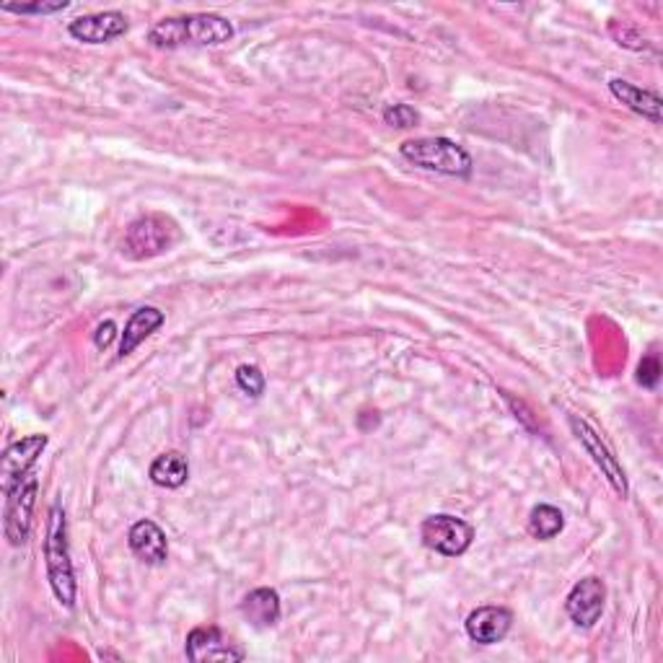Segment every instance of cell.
Wrapping results in <instances>:
<instances>
[{
    "label": "cell",
    "mask_w": 663,
    "mask_h": 663,
    "mask_svg": "<svg viewBox=\"0 0 663 663\" xmlns=\"http://www.w3.org/2000/svg\"><path fill=\"white\" fill-rule=\"evenodd\" d=\"M232 37V22H226L218 13H189V16L164 18V22L155 24L151 34H148L151 45L166 47V50L182 45L218 47L226 45Z\"/></svg>",
    "instance_id": "obj_1"
},
{
    "label": "cell",
    "mask_w": 663,
    "mask_h": 663,
    "mask_svg": "<svg viewBox=\"0 0 663 663\" xmlns=\"http://www.w3.org/2000/svg\"><path fill=\"white\" fill-rule=\"evenodd\" d=\"M45 560L47 575H50L52 593L60 604L73 609L76 606V575H73L71 547H67V524L65 511L60 505L50 509V524H47L45 539Z\"/></svg>",
    "instance_id": "obj_2"
},
{
    "label": "cell",
    "mask_w": 663,
    "mask_h": 663,
    "mask_svg": "<svg viewBox=\"0 0 663 663\" xmlns=\"http://www.w3.org/2000/svg\"><path fill=\"white\" fill-rule=\"evenodd\" d=\"M399 153H402L412 166L425 168V172L446 174V177H470L472 174V155L449 138L404 140V143L399 146Z\"/></svg>",
    "instance_id": "obj_3"
},
{
    "label": "cell",
    "mask_w": 663,
    "mask_h": 663,
    "mask_svg": "<svg viewBox=\"0 0 663 663\" xmlns=\"http://www.w3.org/2000/svg\"><path fill=\"white\" fill-rule=\"evenodd\" d=\"M179 239V228L177 223L166 215L151 213V215H140L138 221H133L127 226L125 234V254L130 260H151V257H159L168 252Z\"/></svg>",
    "instance_id": "obj_4"
},
{
    "label": "cell",
    "mask_w": 663,
    "mask_h": 663,
    "mask_svg": "<svg viewBox=\"0 0 663 663\" xmlns=\"http://www.w3.org/2000/svg\"><path fill=\"white\" fill-rule=\"evenodd\" d=\"M423 545L428 550L443 554V558H459L472 547L475 539V529L470 524L449 513H438L423 521Z\"/></svg>",
    "instance_id": "obj_5"
},
{
    "label": "cell",
    "mask_w": 663,
    "mask_h": 663,
    "mask_svg": "<svg viewBox=\"0 0 663 663\" xmlns=\"http://www.w3.org/2000/svg\"><path fill=\"white\" fill-rule=\"evenodd\" d=\"M37 490L39 479L34 475H26L22 483L9 492V500H5L3 531L5 539H9L13 547H22L26 545V539H29L34 505H37Z\"/></svg>",
    "instance_id": "obj_6"
},
{
    "label": "cell",
    "mask_w": 663,
    "mask_h": 663,
    "mask_svg": "<svg viewBox=\"0 0 663 663\" xmlns=\"http://www.w3.org/2000/svg\"><path fill=\"white\" fill-rule=\"evenodd\" d=\"M45 449L47 436H26L5 449L3 459H0V487H3L5 496L29 475V470L37 464V459L42 456Z\"/></svg>",
    "instance_id": "obj_7"
},
{
    "label": "cell",
    "mask_w": 663,
    "mask_h": 663,
    "mask_svg": "<svg viewBox=\"0 0 663 663\" xmlns=\"http://www.w3.org/2000/svg\"><path fill=\"white\" fill-rule=\"evenodd\" d=\"M604 601H606V586L601 578H584L578 580V584L573 586V591L567 593L565 609H567V617H571L575 625L584 627H593L601 620V614H604Z\"/></svg>",
    "instance_id": "obj_8"
},
{
    "label": "cell",
    "mask_w": 663,
    "mask_h": 663,
    "mask_svg": "<svg viewBox=\"0 0 663 663\" xmlns=\"http://www.w3.org/2000/svg\"><path fill=\"white\" fill-rule=\"evenodd\" d=\"M571 428L575 436H578V441L586 446V451L591 453L593 462L599 464V470L604 472V477L609 479V485L614 487V490L620 492L622 498H627V477L625 470H622L617 459L612 456V451H609V446L601 441V436L597 430L591 428L586 421H580L578 415H571Z\"/></svg>",
    "instance_id": "obj_9"
},
{
    "label": "cell",
    "mask_w": 663,
    "mask_h": 663,
    "mask_svg": "<svg viewBox=\"0 0 663 663\" xmlns=\"http://www.w3.org/2000/svg\"><path fill=\"white\" fill-rule=\"evenodd\" d=\"M185 653L192 663H208V661H241L243 651L223 638V633L218 627L208 625V627H195L192 633L187 635L185 642Z\"/></svg>",
    "instance_id": "obj_10"
},
{
    "label": "cell",
    "mask_w": 663,
    "mask_h": 663,
    "mask_svg": "<svg viewBox=\"0 0 663 663\" xmlns=\"http://www.w3.org/2000/svg\"><path fill=\"white\" fill-rule=\"evenodd\" d=\"M67 32H71V37L78 39V42L104 45L127 32V18L122 16L120 11L91 13V16L73 18V22L67 24Z\"/></svg>",
    "instance_id": "obj_11"
},
{
    "label": "cell",
    "mask_w": 663,
    "mask_h": 663,
    "mask_svg": "<svg viewBox=\"0 0 663 663\" xmlns=\"http://www.w3.org/2000/svg\"><path fill=\"white\" fill-rule=\"evenodd\" d=\"M466 635L479 646H496L511 633L513 614L505 606H479L466 617Z\"/></svg>",
    "instance_id": "obj_12"
},
{
    "label": "cell",
    "mask_w": 663,
    "mask_h": 663,
    "mask_svg": "<svg viewBox=\"0 0 663 663\" xmlns=\"http://www.w3.org/2000/svg\"><path fill=\"white\" fill-rule=\"evenodd\" d=\"M127 545H130L135 558L143 560L146 565H164L168 558L166 534L161 531L159 524H153L148 518L133 524L130 534H127Z\"/></svg>",
    "instance_id": "obj_13"
},
{
    "label": "cell",
    "mask_w": 663,
    "mask_h": 663,
    "mask_svg": "<svg viewBox=\"0 0 663 663\" xmlns=\"http://www.w3.org/2000/svg\"><path fill=\"white\" fill-rule=\"evenodd\" d=\"M609 91H612L614 99H620L622 104L627 107V110L640 114V117L651 120L653 125H659V122H661L663 101H661L659 93L642 91L635 84H630V80H620V78H614L612 84H609Z\"/></svg>",
    "instance_id": "obj_14"
},
{
    "label": "cell",
    "mask_w": 663,
    "mask_h": 663,
    "mask_svg": "<svg viewBox=\"0 0 663 663\" xmlns=\"http://www.w3.org/2000/svg\"><path fill=\"white\" fill-rule=\"evenodd\" d=\"M161 324H164V311H159L153 307H143V309L135 311V314L125 324V332H122L120 358L130 355L140 342L148 340V337H151L153 332L161 327Z\"/></svg>",
    "instance_id": "obj_15"
},
{
    "label": "cell",
    "mask_w": 663,
    "mask_h": 663,
    "mask_svg": "<svg viewBox=\"0 0 663 663\" xmlns=\"http://www.w3.org/2000/svg\"><path fill=\"white\" fill-rule=\"evenodd\" d=\"M241 614L254 627H273L280 620V597L275 588H254L243 597Z\"/></svg>",
    "instance_id": "obj_16"
},
{
    "label": "cell",
    "mask_w": 663,
    "mask_h": 663,
    "mask_svg": "<svg viewBox=\"0 0 663 663\" xmlns=\"http://www.w3.org/2000/svg\"><path fill=\"white\" fill-rule=\"evenodd\" d=\"M148 475H151L153 485L166 487V490H177V487L187 483L189 464L179 451H168V453H161V456L155 459Z\"/></svg>",
    "instance_id": "obj_17"
},
{
    "label": "cell",
    "mask_w": 663,
    "mask_h": 663,
    "mask_svg": "<svg viewBox=\"0 0 663 663\" xmlns=\"http://www.w3.org/2000/svg\"><path fill=\"white\" fill-rule=\"evenodd\" d=\"M563 529H565V516H563V511L554 509V505L542 503L531 511L529 531L537 539H542V542H547V539H554Z\"/></svg>",
    "instance_id": "obj_18"
},
{
    "label": "cell",
    "mask_w": 663,
    "mask_h": 663,
    "mask_svg": "<svg viewBox=\"0 0 663 663\" xmlns=\"http://www.w3.org/2000/svg\"><path fill=\"white\" fill-rule=\"evenodd\" d=\"M236 384H239L243 395L262 397V391H265V374H262L257 365H239V371H236Z\"/></svg>",
    "instance_id": "obj_19"
},
{
    "label": "cell",
    "mask_w": 663,
    "mask_h": 663,
    "mask_svg": "<svg viewBox=\"0 0 663 663\" xmlns=\"http://www.w3.org/2000/svg\"><path fill=\"white\" fill-rule=\"evenodd\" d=\"M384 122L391 127H399V130H408V127H415L421 122V114L412 110L410 104H395L384 112Z\"/></svg>",
    "instance_id": "obj_20"
},
{
    "label": "cell",
    "mask_w": 663,
    "mask_h": 663,
    "mask_svg": "<svg viewBox=\"0 0 663 663\" xmlns=\"http://www.w3.org/2000/svg\"><path fill=\"white\" fill-rule=\"evenodd\" d=\"M659 381H661V363H659V358H655V355L642 358L640 365H638V384H640V387L655 389V387H659Z\"/></svg>",
    "instance_id": "obj_21"
},
{
    "label": "cell",
    "mask_w": 663,
    "mask_h": 663,
    "mask_svg": "<svg viewBox=\"0 0 663 663\" xmlns=\"http://www.w3.org/2000/svg\"><path fill=\"white\" fill-rule=\"evenodd\" d=\"M67 0H58V3H29V5H13V3H3V11L11 13H58L67 9Z\"/></svg>",
    "instance_id": "obj_22"
},
{
    "label": "cell",
    "mask_w": 663,
    "mask_h": 663,
    "mask_svg": "<svg viewBox=\"0 0 663 663\" xmlns=\"http://www.w3.org/2000/svg\"><path fill=\"white\" fill-rule=\"evenodd\" d=\"M114 335H117L114 322H104V324H99L97 335H93V342H97V348H107V345L114 340Z\"/></svg>",
    "instance_id": "obj_23"
}]
</instances>
